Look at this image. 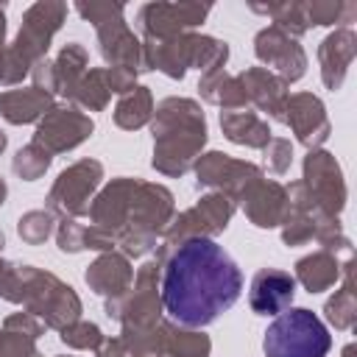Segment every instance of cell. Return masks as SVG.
I'll return each instance as SVG.
<instances>
[{
    "instance_id": "6da1fadb",
    "label": "cell",
    "mask_w": 357,
    "mask_h": 357,
    "mask_svg": "<svg viewBox=\"0 0 357 357\" xmlns=\"http://www.w3.org/2000/svg\"><path fill=\"white\" fill-rule=\"evenodd\" d=\"M243 290L237 262L209 237L184 240L167 259L162 304L181 326H206L234 307Z\"/></svg>"
},
{
    "instance_id": "7a4b0ae2",
    "label": "cell",
    "mask_w": 357,
    "mask_h": 357,
    "mask_svg": "<svg viewBox=\"0 0 357 357\" xmlns=\"http://www.w3.org/2000/svg\"><path fill=\"white\" fill-rule=\"evenodd\" d=\"M329 346L332 337L324 321L304 307H287L279 312L262 337L268 357H326Z\"/></svg>"
},
{
    "instance_id": "3957f363",
    "label": "cell",
    "mask_w": 357,
    "mask_h": 357,
    "mask_svg": "<svg viewBox=\"0 0 357 357\" xmlns=\"http://www.w3.org/2000/svg\"><path fill=\"white\" fill-rule=\"evenodd\" d=\"M293 293H296V279L284 271L268 268V271H259L254 276L248 301H251V310L257 315H279L290 307Z\"/></svg>"
}]
</instances>
